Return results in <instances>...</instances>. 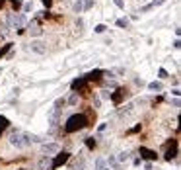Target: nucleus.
<instances>
[{
	"mask_svg": "<svg viewBox=\"0 0 181 170\" xmlns=\"http://www.w3.org/2000/svg\"><path fill=\"white\" fill-rule=\"evenodd\" d=\"M90 125V118L86 113H74L66 119L64 123V133H76V131H82L84 127Z\"/></svg>",
	"mask_w": 181,
	"mask_h": 170,
	"instance_id": "f257e3e1",
	"label": "nucleus"
},
{
	"mask_svg": "<svg viewBox=\"0 0 181 170\" xmlns=\"http://www.w3.org/2000/svg\"><path fill=\"white\" fill-rule=\"evenodd\" d=\"M70 158V153H66V150H62V153H57V157H55V160L51 162V170L58 168V166H62V164L66 162Z\"/></svg>",
	"mask_w": 181,
	"mask_h": 170,
	"instance_id": "f03ea898",
	"label": "nucleus"
},
{
	"mask_svg": "<svg viewBox=\"0 0 181 170\" xmlns=\"http://www.w3.org/2000/svg\"><path fill=\"white\" fill-rule=\"evenodd\" d=\"M177 157V139H173V141H169L168 145H166V155H164V158L166 160H171V158Z\"/></svg>",
	"mask_w": 181,
	"mask_h": 170,
	"instance_id": "7ed1b4c3",
	"label": "nucleus"
},
{
	"mask_svg": "<svg viewBox=\"0 0 181 170\" xmlns=\"http://www.w3.org/2000/svg\"><path fill=\"white\" fill-rule=\"evenodd\" d=\"M24 22H26V16H24V14H10V18H8V24L12 27H16V29L24 27Z\"/></svg>",
	"mask_w": 181,
	"mask_h": 170,
	"instance_id": "20e7f679",
	"label": "nucleus"
},
{
	"mask_svg": "<svg viewBox=\"0 0 181 170\" xmlns=\"http://www.w3.org/2000/svg\"><path fill=\"white\" fill-rule=\"evenodd\" d=\"M58 143H43V147H41V150H43V155L45 157H53V155H57L58 153Z\"/></svg>",
	"mask_w": 181,
	"mask_h": 170,
	"instance_id": "39448f33",
	"label": "nucleus"
},
{
	"mask_svg": "<svg viewBox=\"0 0 181 170\" xmlns=\"http://www.w3.org/2000/svg\"><path fill=\"white\" fill-rule=\"evenodd\" d=\"M115 92H117V94H111V96H109V100L113 102V104H117V106H119V104H121V100H123L125 96H127V88H117Z\"/></svg>",
	"mask_w": 181,
	"mask_h": 170,
	"instance_id": "423d86ee",
	"label": "nucleus"
},
{
	"mask_svg": "<svg viewBox=\"0 0 181 170\" xmlns=\"http://www.w3.org/2000/svg\"><path fill=\"white\" fill-rule=\"evenodd\" d=\"M101 74H103V71L96 69V71L88 72V74L84 76V80H86V82H99V80H101Z\"/></svg>",
	"mask_w": 181,
	"mask_h": 170,
	"instance_id": "0eeeda50",
	"label": "nucleus"
},
{
	"mask_svg": "<svg viewBox=\"0 0 181 170\" xmlns=\"http://www.w3.org/2000/svg\"><path fill=\"white\" fill-rule=\"evenodd\" d=\"M29 49H31L33 53H37V55H45L47 53L45 43H41V41H31V43H29Z\"/></svg>",
	"mask_w": 181,
	"mask_h": 170,
	"instance_id": "6e6552de",
	"label": "nucleus"
},
{
	"mask_svg": "<svg viewBox=\"0 0 181 170\" xmlns=\"http://www.w3.org/2000/svg\"><path fill=\"white\" fill-rule=\"evenodd\" d=\"M72 90H78V92H80V90H86V86H88V82H86V80H84V76H82V78H76V80H72Z\"/></svg>",
	"mask_w": 181,
	"mask_h": 170,
	"instance_id": "1a4fd4ad",
	"label": "nucleus"
},
{
	"mask_svg": "<svg viewBox=\"0 0 181 170\" xmlns=\"http://www.w3.org/2000/svg\"><path fill=\"white\" fill-rule=\"evenodd\" d=\"M140 155H142L144 158H148V160H156V157H158V155H156L154 150H150V149H144V147H140Z\"/></svg>",
	"mask_w": 181,
	"mask_h": 170,
	"instance_id": "9d476101",
	"label": "nucleus"
},
{
	"mask_svg": "<svg viewBox=\"0 0 181 170\" xmlns=\"http://www.w3.org/2000/svg\"><path fill=\"white\" fill-rule=\"evenodd\" d=\"M105 164H109V168H111V170H121V162H117V158H115V157H109L107 160H105Z\"/></svg>",
	"mask_w": 181,
	"mask_h": 170,
	"instance_id": "9b49d317",
	"label": "nucleus"
},
{
	"mask_svg": "<svg viewBox=\"0 0 181 170\" xmlns=\"http://www.w3.org/2000/svg\"><path fill=\"white\" fill-rule=\"evenodd\" d=\"M39 170H51V160H49V157H43L39 160Z\"/></svg>",
	"mask_w": 181,
	"mask_h": 170,
	"instance_id": "f8f14e48",
	"label": "nucleus"
},
{
	"mask_svg": "<svg viewBox=\"0 0 181 170\" xmlns=\"http://www.w3.org/2000/svg\"><path fill=\"white\" fill-rule=\"evenodd\" d=\"M166 0H154V2H150L148 6H144V8H140V12H148V10H152V8H156V6H160V4H164Z\"/></svg>",
	"mask_w": 181,
	"mask_h": 170,
	"instance_id": "ddd939ff",
	"label": "nucleus"
},
{
	"mask_svg": "<svg viewBox=\"0 0 181 170\" xmlns=\"http://www.w3.org/2000/svg\"><path fill=\"white\" fill-rule=\"evenodd\" d=\"M148 90H152V92H162V82H150L148 84Z\"/></svg>",
	"mask_w": 181,
	"mask_h": 170,
	"instance_id": "4468645a",
	"label": "nucleus"
},
{
	"mask_svg": "<svg viewBox=\"0 0 181 170\" xmlns=\"http://www.w3.org/2000/svg\"><path fill=\"white\" fill-rule=\"evenodd\" d=\"M72 10L76 14H80L82 10H84V4H82V0H74V4H72Z\"/></svg>",
	"mask_w": 181,
	"mask_h": 170,
	"instance_id": "2eb2a0df",
	"label": "nucleus"
},
{
	"mask_svg": "<svg viewBox=\"0 0 181 170\" xmlns=\"http://www.w3.org/2000/svg\"><path fill=\"white\" fill-rule=\"evenodd\" d=\"M130 157V153H127V150H123V153H119V157H117V162H127Z\"/></svg>",
	"mask_w": 181,
	"mask_h": 170,
	"instance_id": "dca6fc26",
	"label": "nucleus"
},
{
	"mask_svg": "<svg viewBox=\"0 0 181 170\" xmlns=\"http://www.w3.org/2000/svg\"><path fill=\"white\" fill-rule=\"evenodd\" d=\"M105 168V158H97L96 160V170H103Z\"/></svg>",
	"mask_w": 181,
	"mask_h": 170,
	"instance_id": "f3484780",
	"label": "nucleus"
},
{
	"mask_svg": "<svg viewBox=\"0 0 181 170\" xmlns=\"http://www.w3.org/2000/svg\"><path fill=\"white\" fill-rule=\"evenodd\" d=\"M129 26V22L125 20V18H121V20H117V27H127Z\"/></svg>",
	"mask_w": 181,
	"mask_h": 170,
	"instance_id": "a211bd4d",
	"label": "nucleus"
},
{
	"mask_svg": "<svg viewBox=\"0 0 181 170\" xmlns=\"http://www.w3.org/2000/svg\"><path fill=\"white\" fill-rule=\"evenodd\" d=\"M105 29H107V27H105L103 24H99V26H96V27H94V31H96V33H103Z\"/></svg>",
	"mask_w": 181,
	"mask_h": 170,
	"instance_id": "6ab92c4d",
	"label": "nucleus"
},
{
	"mask_svg": "<svg viewBox=\"0 0 181 170\" xmlns=\"http://www.w3.org/2000/svg\"><path fill=\"white\" fill-rule=\"evenodd\" d=\"M10 49H12V43H6V45H4L2 49H0V57H2V55H4L6 51H10Z\"/></svg>",
	"mask_w": 181,
	"mask_h": 170,
	"instance_id": "aec40b11",
	"label": "nucleus"
},
{
	"mask_svg": "<svg viewBox=\"0 0 181 170\" xmlns=\"http://www.w3.org/2000/svg\"><path fill=\"white\" fill-rule=\"evenodd\" d=\"M86 145H88L90 149H92V147H96V139H94V137H88V139H86Z\"/></svg>",
	"mask_w": 181,
	"mask_h": 170,
	"instance_id": "412c9836",
	"label": "nucleus"
},
{
	"mask_svg": "<svg viewBox=\"0 0 181 170\" xmlns=\"http://www.w3.org/2000/svg\"><path fill=\"white\" fill-rule=\"evenodd\" d=\"M41 31H43L41 27H33V29H29V33H31V35H41Z\"/></svg>",
	"mask_w": 181,
	"mask_h": 170,
	"instance_id": "4be33fe9",
	"label": "nucleus"
},
{
	"mask_svg": "<svg viewBox=\"0 0 181 170\" xmlns=\"http://www.w3.org/2000/svg\"><path fill=\"white\" fill-rule=\"evenodd\" d=\"M76 102H78V92H74L70 96V100H68V104H76Z\"/></svg>",
	"mask_w": 181,
	"mask_h": 170,
	"instance_id": "5701e85b",
	"label": "nucleus"
},
{
	"mask_svg": "<svg viewBox=\"0 0 181 170\" xmlns=\"http://www.w3.org/2000/svg\"><path fill=\"white\" fill-rule=\"evenodd\" d=\"M84 168H86L84 160H80V162H76V166H74V170H84Z\"/></svg>",
	"mask_w": 181,
	"mask_h": 170,
	"instance_id": "b1692460",
	"label": "nucleus"
},
{
	"mask_svg": "<svg viewBox=\"0 0 181 170\" xmlns=\"http://www.w3.org/2000/svg\"><path fill=\"white\" fill-rule=\"evenodd\" d=\"M158 74H160V78H168V71H166V69H160Z\"/></svg>",
	"mask_w": 181,
	"mask_h": 170,
	"instance_id": "393cba45",
	"label": "nucleus"
},
{
	"mask_svg": "<svg viewBox=\"0 0 181 170\" xmlns=\"http://www.w3.org/2000/svg\"><path fill=\"white\" fill-rule=\"evenodd\" d=\"M10 2H12V6L16 8V10H18V8H21V0H10Z\"/></svg>",
	"mask_w": 181,
	"mask_h": 170,
	"instance_id": "a878e982",
	"label": "nucleus"
},
{
	"mask_svg": "<svg viewBox=\"0 0 181 170\" xmlns=\"http://www.w3.org/2000/svg\"><path fill=\"white\" fill-rule=\"evenodd\" d=\"M113 2H115L117 8H125V2H123V0H113Z\"/></svg>",
	"mask_w": 181,
	"mask_h": 170,
	"instance_id": "bb28decb",
	"label": "nucleus"
},
{
	"mask_svg": "<svg viewBox=\"0 0 181 170\" xmlns=\"http://www.w3.org/2000/svg\"><path fill=\"white\" fill-rule=\"evenodd\" d=\"M105 129H107V123H101L99 127H97V133H103Z\"/></svg>",
	"mask_w": 181,
	"mask_h": 170,
	"instance_id": "cd10ccee",
	"label": "nucleus"
},
{
	"mask_svg": "<svg viewBox=\"0 0 181 170\" xmlns=\"http://www.w3.org/2000/svg\"><path fill=\"white\" fill-rule=\"evenodd\" d=\"M92 4H94L92 0H86V4H84V10H90V8H92Z\"/></svg>",
	"mask_w": 181,
	"mask_h": 170,
	"instance_id": "c85d7f7f",
	"label": "nucleus"
},
{
	"mask_svg": "<svg viewBox=\"0 0 181 170\" xmlns=\"http://www.w3.org/2000/svg\"><path fill=\"white\" fill-rule=\"evenodd\" d=\"M41 2H43L47 8H51V4H53V0H41Z\"/></svg>",
	"mask_w": 181,
	"mask_h": 170,
	"instance_id": "c756f323",
	"label": "nucleus"
},
{
	"mask_svg": "<svg viewBox=\"0 0 181 170\" xmlns=\"http://www.w3.org/2000/svg\"><path fill=\"white\" fill-rule=\"evenodd\" d=\"M111 96V92L109 90H103V94H101V98H109Z\"/></svg>",
	"mask_w": 181,
	"mask_h": 170,
	"instance_id": "7c9ffc66",
	"label": "nucleus"
},
{
	"mask_svg": "<svg viewBox=\"0 0 181 170\" xmlns=\"http://www.w3.org/2000/svg\"><path fill=\"white\" fill-rule=\"evenodd\" d=\"M171 94H173V96H179L181 92H179V88H173V90H171Z\"/></svg>",
	"mask_w": 181,
	"mask_h": 170,
	"instance_id": "2f4dec72",
	"label": "nucleus"
},
{
	"mask_svg": "<svg viewBox=\"0 0 181 170\" xmlns=\"http://www.w3.org/2000/svg\"><path fill=\"white\" fill-rule=\"evenodd\" d=\"M99 104H101V100H99V98L94 100V106H96V108H99Z\"/></svg>",
	"mask_w": 181,
	"mask_h": 170,
	"instance_id": "473e14b6",
	"label": "nucleus"
},
{
	"mask_svg": "<svg viewBox=\"0 0 181 170\" xmlns=\"http://www.w3.org/2000/svg\"><path fill=\"white\" fill-rule=\"evenodd\" d=\"M4 2H6V0H0V8H2V6H4Z\"/></svg>",
	"mask_w": 181,
	"mask_h": 170,
	"instance_id": "72a5a7b5",
	"label": "nucleus"
},
{
	"mask_svg": "<svg viewBox=\"0 0 181 170\" xmlns=\"http://www.w3.org/2000/svg\"><path fill=\"white\" fill-rule=\"evenodd\" d=\"M103 170H111V168H103Z\"/></svg>",
	"mask_w": 181,
	"mask_h": 170,
	"instance_id": "f704fd0d",
	"label": "nucleus"
},
{
	"mask_svg": "<svg viewBox=\"0 0 181 170\" xmlns=\"http://www.w3.org/2000/svg\"><path fill=\"white\" fill-rule=\"evenodd\" d=\"M19 170H26V168H19Z\"/></svg>",
	"mask_w": 181,
	"mask_h": 170,
	"instance_id": "c9c22d12",
	"label": "nucleus"
}]
</instances>
